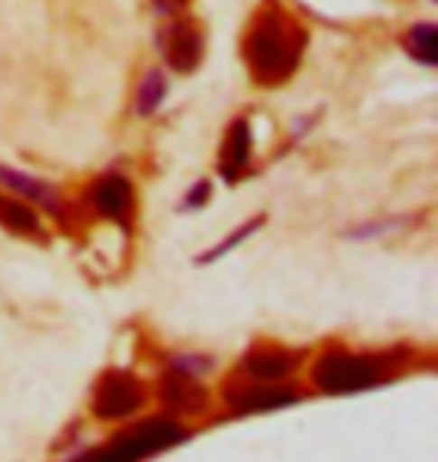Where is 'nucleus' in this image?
Returning <instances> with one entry per match:
<instances>
[{
	"label": "nucleus",
	"mask_w": 438,
	"mask_h": 462,
	"mask_svg": "<svg viewBox=\"0 0 438 462\" xmlns=\"http://www.w3.org/2000/svg\"><path fill=\"white\" fill-rule=\"evenodd\" d=\"M303 33L301 27L288 24L279 13H267L262 22L253 27L247 42V60L253 67L256 79L270 85V81H283L294 72L301 60Z\"/></svg>",
	"instance_id": "nucleus-1"
},
{
	"label": "nucleus",
	"mask_w": 438,
	"mask_h": 462,
	"mask_svg": "<svg viewBox=\"0 0 438 462\" xmlns=\"http://www.w3.org/2000/svg\"><path fill=\"white\" fill-rule=\"evenodd\" d=\"M186 439V430L181 423L154 418L144 423H135L133 430L120 432L117 439H111L102 450H93L81 462H142L147 457H156L160 450L181 445Z\"/></svg>",
	"instance_id": "nucleus-2"
},
{
	"label": "nucleus",
	"mask_w": 438,
	"mask_h": 462,
	"mask_svg": "<svg viewBox=\"0 0 438 462\" xmlns=\"http://www.w3.org/2000/svg\"><path fill=\"white\" fill-rule=\"evenodd\" d=\"M312 382L324 393H358L381 382V364L367 355L328 351L312 369Z\"/></svg>",
	"instance_id": "nucleus-3"
},
{
	"label": "nucleus",
	"mask_w": 438,
	"mask_h": 462,
	"mask_svg": "<svg viewBox=\"0 0 438 462\" xmlns=\"http://www.w3.org/2000/svg\"><path fill=\"white\" fill-rule=\"evenodd\" d=\"M144 405V387L133 373H108L93 393V414L102 420H124Z\"/></svg>",
	"instance_id": "nucleus-4"
},
{
	"label": "nucleus",
	"mask_w": 438,
	"mask_h": 462,
	"mask_svg": "<svg viewBox=\"0 0 438 462\" xmlns=\"http://www.w3.org/2000/svg\"><path fill=\"white\" fill-rule=\"evenodd\" d=\"M160 396H163L165 409H172L177 414H195L204 409V402H208L204 387L195 382L192 375H183V373H174L165 378L160 387Z\"/></svg>",
	"instance_id": "nucleus-5"
},
{
	"label": "nucleus",
	"mask_w": 438,
	"mask_h": 462,
	"mask_svg": "<svg viewBox=\"0 0 438 462\" xmlns=\"http://www.w3.org/2000/svg\"><path fill=\"white\" fill-rule=\"evenodd\" d=\"M165 60L174 72H192L201 60V40L192 24H174L165 36Z\"/></svg>",
	"instance_id": "nucleus-6"
},
{
	"label": "nucleus",
	"mask_w": 438,
	"mask_h": 462,
	"mask_svg": "<svg viewBox=\"0 0 438 462\" xmlns=\"http://www.w3.org/2000/svg\"><path fill=\"white\" fill-rule=\"evenodd\" d=\"M294 364H297V357L288 355L283 348H258V351H249L244 357V369L262 384L283 382V378L292 375Z\"/></svg>",
	"instance_id": "nucleus-7"
},
{
	"label": "nucleus",
	"mask_w": 438,
	"mask_h": 462,
	"mask_svg": "<svg viewBox=\"0 0 438 462\" xmlns=\"http://www.w3.org/2000/svg\"><path fill=\"white\" fill-rule=\"evenodd\" d=\"M90 199H93V208H97L102 217L124 219L129 214V205H133V189H129V183L120 178V174H108V178H102L97 187H93Z\"/></svg>",
	"instance_id": "nucleus-8"
},
{
	"label": "nucleus",
	"mask_w": 438,
	"mask_h": 462,
	"mask_svg": "<svg viewBox=\"0 0 438 462\" xmlns=\"http://www.w3.org/2000/svg\"><path fill=\"white\" fill-rule=\"evenodd\" d=\"M297 393L294 391H285V387H270V384H262V387H249L240 396L231 400L238 411H267V409H283V405L294 402Z\"/></svg>",
	"instance_id": "nucleus-9"
},
{
	"label": "nucleus",
	"mask_w": 438,
	"mask_h": 462,
	"mask_svg": "<svg viewBox=\"0 0 438 462\" xmlns=\"http://www.w3.org/2000/svg\"><path fill=\"white\" fill-rule=\"evenodd\" d=\"M0 226H6L15 235H40V217L22 201L4 196H0Z\"/></svg>",
	"instance_id": "nucleus-10"
},
{
	"label": "nucleus",
	"mask_w": 438,
	"mask_h": 462,
	"mask_svg": "<svg viewBox=\"0 0 438 462\" xmlns=\"http://www.w3.org/2000/svg\"><path fill=\"white\" fill-rule=\"evenodd\" d=\"M249 147H253V133H249V124L247 120H238L228 133V144H226V171L228 178L244 169L247 160H249Z\"/></svg>",
	"instance_id": "nucleus-11"
},
{
	"label": "nucleus",
	"mask_w": 438,
	"mask_h": 462,
	"mask_svg": "<svg viewBox=\"0 0 438 462\" xmlns=\"http://www.w3.org/2000/svg\"><path fill=\"white\" fill-rule=\"evenodd\" d=\"M0 180L6 183V187H13L18 189L22 196L27 199H33V201H45V205H51V196L54 192L45 187V183L40 180H33V178H27V174H18V171H9V169H0Z\"/></svg>",
	"instance_id": "nucleus-12"
},
{
	"label": "nucleus",
	"mask_w": 438,
	"mask_h": 462,
	"mask_svg": "<svg viewBox=\"0 0 438 462\" xmlns=\"http://www.w3.org/2000/svg\"><path fill=\"white\" fill-rule=\"evenodd\" d=\"M163 97H165L163 76H160V72H147L144 85H142V90H138V112H142V115L156 112V106L163 103Z\"/></svg>",
	"instance_id": "nucleus-13"
},
{
	"label": "nucleus",
	"mask_w": 438,
	"mask_h": 462,
	"mask_svg": "<svg viewBox=\"0 0 438 462\" xmlns=\"http://www.w3.org/2000/svg\"><path fill=\"white\" fill-rule=\"evenodd\" d=\"M412 45H415V54L421 58L424 63H435V27L433 24H417L412 27Z\"/></svg>",
	"instance_id": "nucleus-14"
},
{
	"label": "nucleus",
	"mask_w": 438,
	"mask_h": 462,
	"mask_svg": "<svg viewBox=\"0 0 438 462\" xmlns=\"http://www.w3.org/2000/svg\"><path fill=\"white\" fill-rule=\"evenodd\" d=\"M262 223H265V219H262V217H258V219H253V223H249V226H240V228L235 231V235H231V237L226 240V244L213 246V249H210V253H208V255H201V262H204V264H208V262H213V258H219V255H226V253H231V249H235V246L240 244V240H247L249 235H253V231H258V228H262Z\"/></svg>",
	"instance_id": "nucleus-15"
}]
</instances>
